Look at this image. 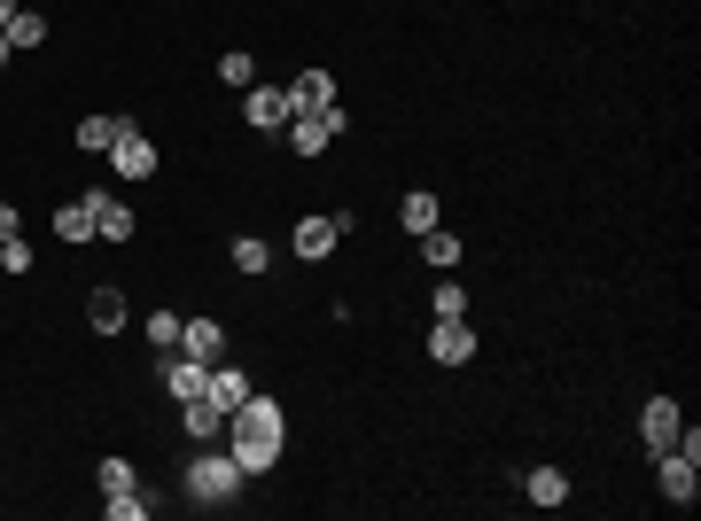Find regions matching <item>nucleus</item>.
I'll return each instance as SVG.
<instances>
[{"label": "nucleus", "mask_w": 701, "mask_h": 521, "mask_svg": "<svg viewBox=\"0 0 701 521\" xmlns=\"http://www.w3.org/2000/svg\"><path fill=\"white\" fill-rule=\"evenodd\" d=\"M219 443L234 451V467H242V474H265V467L281 459V405L250 389V397L226 412V436H219Z\"/></svg>", "instance_id": "f257e3e1"}, {"label": "nucleus", "mask_w": 701, "mask_h": 521, "mask_svg": "<svg viewBox=\"0 0 701 521\" xmlns=\"http://www.w3.org/2000/svg\"><path fill=\"white\" fill-rule=\"evenodd\" d=\"M180 482H187V498H195V505H226V498H242V482H250V474L234 467V451H226V443H195Z\"/></svg>", "instance_id": "f03ea898"}, {"label": "nucleus", "mask_w": 701, "mask_h": 521, "mask_svg": "<svg viewBox=\"0 0 701 521\" xmlns=\"http://www.w3.org/2000/svg\"><path fill=\"white\" fill-rule=\"evenodd\" d=\"M242 118H250L257 133H288V118H296V110H288V86H265V79L242 86Z\"/></svg>", "instance_id": "7ed1b4c3"}, {"label": "nucleus", "mask_w": 701, "mask_h": 521, "mask_svg": "<svg viewBox=\"0 0 701 521\" xmlns=\"http://www.w3.org/2000/svg\"><path fill=\"white\" fill-rule=\"evenodd\" d=\"M343 125H350L343 110H319V118H288V149H296V156L312 164V156H327V141H335Z\"/></svg>", "instance_id": "20e7f679"}, {"label": "nucleus", "mask_w": 701, "mask_h": 521, "mask_svg": "<svg viewBox=\"0 0 701 521\" xmlns=\"http://www.w3.org/2000/svg\"><path fill=\"white\" fill-rule=\"evenodd\" d=\"M110 172H118V180H149V172H156V141H149L141 125H125V133L110 141Z\"/></svg>", "instance_id": "39448f33"}, {"label": "nucleus", "mask_w": 701, "mask_h": 521, "mask_svg": "<svg viewBox=\"0 0 701 521\" xmlns=\"http://www.w3.org/2000/svg\"><path fill=\"white\" fill-rule=\"evenodd\" d=\"M429 358L437 366H468L476 358V327L468 319H429Z\"/></svg>", "instance_id": "423d86ee"}, {"label": "nucleus", "mask_w": 701, "mask_h": 521, "mask_svg": "<svg viewBox=\"0 0 701 521\" xmlns=\"http://www.w3.org/2000/svg\"><path fill=\"white\" fill-rule=\"evenodd\" d=\"M156 374H164V389H172L180 405H195V397L211 389V366H203V358H187V350H164V366H156Z\"/></svg>", "instance_id": "0eeeda50"}, {"label": "nucleus", "mask_w": 701, "mask_h": 521, "mask_svg": "<svg viewBox=\"0 0 701 521\" xmlns=\"http://www.w3.org/2000/svg\"><path fill=\"white\" fill-rule=\"evenodd\" d=\"M288 110H296V118H319V110H335V79H327L319 63H312V71H296V79H288Z\"/></svg>", "instance_id": "6e6552de"}, {"label": "nucleus", "mask_w": 701, "mask_h": 521, "mask_svg": "<svg viewBox=\"0 0 701 521\" xmlns=\"http://www.w3.org/2000/svg\"><path fill=\"white\" fill-rule=\"evenodd\" d=\"M335 242H343V234H335V218H296V234H288V249H296L304 265H327V257H335Z\"/></svg>", "instance_id": "1a4fd4ad"}, {"label": "nucleus", "mask_w": 701, "mask_h": 521, "mask_svg": "<svg viewBox=\"0 0 701 521\" xmlns=\"http://www.w3.org/2000/svg\"><path fill=\"white\" fill-rule=\"evenodd\" d=\"M678 428H685V412H678L670 397H647V405H639V436H647V451H670Z\"/></svg>", "instance_id": "9d476101"}, {"label": "nucleus", "mask_w": 701, "mask_h": 521, "mask_svg": "<svg viewBox=\"0 0 701 521\" xmlns=\"http://www.w3.org/2000/svg\"><path fill=\"white\" fill-rule=\"evenodd\" d=\"M87 203H94V234H102V242H133V211H125L110 187H87Z\"/></svg>", "instance_id": "9b49d317"}, {"label": "nucleus", "mask_w": 701, "mask_h": 521, "mask_svg": "<svg viewBox=\"0 0 701 521\" xmlns=\"http://www.w3.org/2000/svg\"><path fill=\"white\" fill-rule=\"evenodd\" d=\"M180 350H187V358H203V366H219V358H226V327L195 311V319L180 327Z\"/></svg>", "instance_id": "f8f14e48"}, {"label": "nucleus", "mask_w": 701, "mask_h": 521, "mask_svg": "<svg viewBox=\"0 0 701 521\" xmlns=\"http://www.w3.org/2000/svg\"><path fill=\"white\" fill-rule=\"evenodd\" d=\"M654 459H662V498H670V505H693V498H701L693 459H678V451H654Z\"/></svg>", "instance_id": "ddd939ff"}, {"label": "nucleus", "mask_w": 701, "mask_h": 521, "mask_svg": "<svg viewBox=\"0 0 701 521\" xmlns=\"http://www.w3.org/2000/svg\"><path fill=\"white\" fill-rule=\"evenodd\" d=\"M242 397H250V374H242V366H211V389H203V405H211V412H234Z\"/></svg>", "instance_id": "4468645a"}, {"label": "nucleus", "mask_w": 701, "mask_h": 521, "mask_svg": "<svg viewBox=\"0 0 701 521\" xmlns=\"http://www.w3.org/2000/svg\"><path fill=\"white\" fill-rule=\"evenodd\" d=\"M421 242V257H429V273H453L468 249H460V234H445V226H429V234H414Z\"/></svg>", "instance_id": "2eb2a0df"}, {"label": "nucleus", "mask_w": 701, "mask_h": 521, "mask_svg": "<svg viewBox=\"0 0 701 521\" xmlns=\"http://www.w3.org/2000/svg\"><path fill=\"white\" fill-rule=\"evenodd\" d=\"M522 498H530V505H561V498H569V474H561V467H530V474H522Z\"/></svg>", "instance_id": "dca6fc26"}, {"label": "nucleus", "mask_w": 701, "mask_h": 521, "mask_svg": "<svg viewBox=\"0 0 701 521\" xmlns=\"http://www.w3.org/2000/svg\"><path fill=\"white\" fill-rule=\"evenodd\" d=\"M87 319H94V335H118V327H125V296H118V288H94V296H87Z\"/></svg>", "instance_id": "f3484780"}, {"label": "nucleus", "mask_w": 701, "mask_h": 521, "mask_svg": "<svg viewBox=\"0 0 701 521\" xmlns=\"http://www.w3.org/2000/svg\"><path fill=\"white\" fill-rule=\"evenodd\" d=\"M398 226H406V234H429V226H437V195H429V187H414V195L398 203Z\"/></svg>", "instance_id": "a211bd4d"}, {"label": "nucleus", "mask_w": 701, "mask_h": 521, "mask_svg": "<svg viewBox=\"0 0 701 521\" xmlns=\"http://www.w3.org/2000/svg\"><path fill=\"white\" fill-rule=\"evenodd\" d=\"M55 234H63V242H94V203H87V195L63 203V211H55Z\"/></svg>", "instance_id": "6ab92c4d"}, {"label": "nucleus", "mask_w": 701, "mask_h": 521, "mask_svg": "<svg viewBox=\"0 0 701 521\" xmlns=\"http://www.w3.org/2000/svg\"><path fill=\"white\" fill-rule=\"evenodd\" d=\"M180 412H187V443H219V436H226V412H211L203 397H195V405H180Z\"/></svg>", "instance_id": "aec40b11"}, {"label": "nucleus", "mask_w": 701, "mask_h": 521, "mask_svg": "<svg viewBox=\"0 0 701 521\" xmlns=\"http://www.w3.org/2000/svg\"><path fill=\"white\" fill-rule=\"evenodd\" d=\"M118 133H125V118H87V125H79V149H87V156H110Z\"/></svg>", "instance_id": "412c9836"}, {"label": "nucleus", "mask_w": 701, "mask_h": 521, "mask_svg": "<svg viewBox=\"0 0 701 521\" xmlns=\"http://www.w3.org/2000/svg\"><path fill=\"white\" fill-rule=\"evenodd\" d=\"M226 257H234V273H250V280H257V273L273 265V249H265L257 234H234V249H226Z\"/></svg>", "instance_id": "4be33fe9"}, {"label": "nucleus", "mask_w": 701, "mask_h": 521, "mask_svg": "<svg viewBox=\"0 0 701 521\" xmlns=\"http://www.w3.org/2000/svg\"><path fill=\"white\" fill-rule=\"evenodd\" d=\"M40 40H48V17H32V9H17V17H9V48L24 55V48H40Z\"/></svg>", "instance_id": "5701e85b"}, {"label": "nucleus", "mask_w": 701, "mask_h": 521, "mask_svg": "<svg viewBox=\"0 0 701 521\" xmlns=\"http://www.w3.org/2000/svg\"><path fill=\"white\" fill-rule=\"evenodd\" d=\"M219 79H226L234 94H242V86H257V63H250V48H226V55H219Z\"/></svg>", "instance_id": "b1692460"}, {"label": "nucleus", "mask_w": 701, "mask_h": 521, "mask_svg": "<svg viewBox=\"0 0 701 521\" xmlns=\"http://www.w3.org/2000/svg\"><path fill=\"white\" fill-rule=\"evenodd\" d=\"M429 311H437V319H468V288H460V280H445V288L429 296Z\"/></svg>", "instance_id": "393cba45"}, {"label": "nucleus", "mask_w": 701, "mask_h": 521, "mask_svg": "<svg viewBox=\"0 0 701 521\" xmlns=\"http://www.w3.org/2000/svg\"><path fill=\"white\" fill-rule=\"evenodd\" d=\"M180 327H187L180 311H149V343H156V350H180Z\"/></svg>", "instance_id": "a878e982"}, {"label": "nucleus", "mask_w": 701, "mask_h": 521, "mask_svg": "<svg viewBox=\"0 0 701 521\" xmlns=\"http://www.w3.org/2000/svg\"><path fill=\"white\" fill-rule=\"evenodd\" d=\"M102 513H110V521H141V513H149V498H141V490H110V498H102Z\"/></svg>", "instance_id": "bb28decb"}, {"label": "nucleus", "mask_w": 701, "mask_h": 521, "mask_svg": "<svg viewBox=\"0 0 701 521\" xmlns=\"http://www.w3.org/2000/svg\"><path fill=\"white\" fill-rule=\"evenodd\" d=\"M94 474H102V490H141V474H133V459H102Z\"/></svg>", "instance_id": "cd10ccee"}, {"label": "nucleus", "mask_w": 701, "mask_h": 521, "mask_svg": "<svg viewBox=\"0 0 701 521\" xmlns=\"http://www.w3.org/2000/svg\"><path fill=\"white\" fill-rule=\"evenodd\" d=\"M0 273H17V280L32 273V249H24V234H17V242H0Z\"/></svg>", "instance_id": "c85d7f7f"}, {"label": "nucleus", "mask_w": 701, "mask_h": 521, "mask_svg": "<svg viewBox=\"0 0 701 521\" xmlns=\"http://www.w3.org/2000/svg\"><path fill=\"white\" fill-rule=\"evenodd\" d=\"M17 234H24V211H17V203H0V242H17Z\"/></svg>", "instance_id": "c756f323"}, {"label": "nucleus", "mask_w": 701, "mask_h": 521, "mask_svg": "<svg viewBox=\"0 0 701 521\" xmlns=\"http://www.w3.org/2000/svg\"><path fill=\"white\" fill-rule=\"evenodd\" d=\"M17 9H24V0H0V32H9V17H17Z\"/></svg>", "instance_id": "7c9ffc66"}, {"label": "nucleus", "mask_w": 701, "mask_h": 521, "mask_svg": "<svg viewBox=\"0 0 701 521\" xmlns=\"http://www.w3.org/2000/svg\"><path fill=\"white\" fill-rule=\"evenodd\" d=\"M9 63H17V48H9V32H0V71H9Z\"/></svg>", "instance_id": "2f4dec72"}]
</instances>
